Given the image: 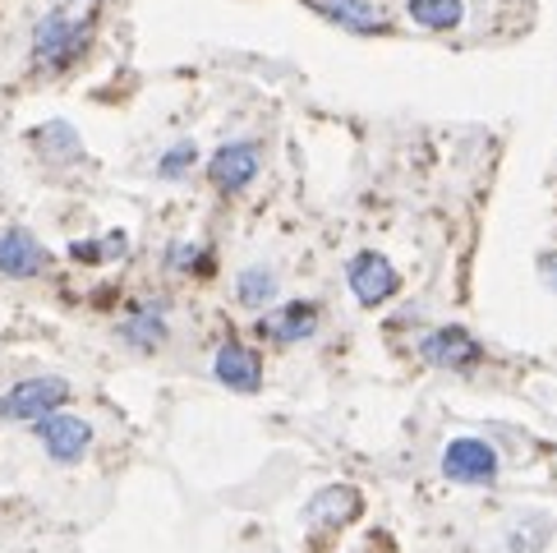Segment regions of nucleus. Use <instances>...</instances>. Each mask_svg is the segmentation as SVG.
<instances>
[{
  "instance_id": "19",
  "label": "nucleus",
  "mask_w": 557,
  "mask_h": 553,
  "mask_svg": "<svg viewBox=\"0 0 557 553\" xmlns=\"http://www.w3.org/2000/svg\"><path fill=\"white\" fill-rule=\"evenodd\" d=\"M166 268H175V272H212V254L203 245H171Z\"/></svg>"
},
{
  "instance_id": "15",
  "label": "nucleus",
  "mask_w": 557,
  "mask_h": 553,
  "mask_svg": "<svg viewBox=\"0 0 557 553\" xmlns=\"http://www.w3.org/2000/svg\"><path fill=\"white\" fill-rule=\"evenodd\" d=\"M406 10L420 28L451 33V28H461V19H466V0H406Z\"/></svg>"
},
{
  "instance_id": "9",
  "label": "nucleus",
  "mask_w": 557,
  "mask_h": 553,
  "mask_svg": "<svg viewBox=\"0 0 557 553\" xmlns=\"http://www.w3.org/2000/svg\"><path fill=\"white\" fill-rule=\"evenodd\" d=\"M212 373H216V383L231 388V392H258L263 388V355L240 346V342H222L216 346V360H212Z\"/></svg>"
},
{
  "instance_id": "18",
  "label": "nucleus",
  "mask_w": 557,
  "mask_h": 553,
  "mask_svg": "<svg viewBox=\"0 0 557 553\" xmlns=\"http://www.w3.org/2000/svg\"><path fill=\"white\" fill-rule=\"evenodd\" d=\"M194 162H198V148L189 144V138H181V144H171V148L162 152V162H157V175H162V181H181V175H185Z\"/></svg>"
},
{
  "instance_id": "14",
  "label": "nucleus",
  "mask_w": 557,
  "mask_h": 553,
  "mask_svg": "<svg viewBox=\"0 0 557 553\" xmlns=\"http://www.w3.org/2000/svg\"><path fill=\"white\" fill-rule=\"evenodd\" d=\"M33 148L51 157V162H78L84 157V144H78V130L70 121H51L33 130Z\"/></svg>"
},
{
  "instance_id": "2",
  "label": "nucleus",
  "mask_w": 557,
  "mask_h": 553,
  "mask_svg": "<svg viewBox=\"0 0 557 553\" xmlns=\"http://www.w3.org/2000/svg\"><path fill=\"white\" fill-rule=\"evenodd\" d=\"M65 402H70V383L55 379V373H37V379L14 383L5 397H0V420L37 425V420H47V415L65 410Z\"/></svg>"
},
{
  "instance_id": "12",
  "label": "nucleus",
  "mask_w": 557,
  "mask_h": 553,
  "mask_svg": "<svg viewBox=\"0 0 557 553\" xmlns=\"http://www.w3.org/2000/svg\"><path fill=\"white\" fill-rule=\"evenodd\" d=\"M166 337H171V328H166L162 305H134L121 323V342L134 351H157V346H166Z\"/></svg>"
},
{
  "instance_id": "4",
  "label": "nucleus",
  "mask_w": 557,
  "mask_h": 553,
  "mask_svg": "<svg viewBox=\"0 0 557 553\" xmlns=\"http://www.w3.org/2000/svg\"><path fill=\"white\" fill-rule=\"evenodd\" d=\"M420 360L433 369H456V373H470L474 365L484 360V346L470 328L461 323H447V328H433L429 337L420 342Z\"/></svg>"
},
{
  "instance_id": "5",
  "label": "nucleus",
  "mask_w": 557,
  "mask_h": 553,
  "mask_svg": "<svg viewBox=\"0 0 557 553\" xmlns=\"http://www.w3.org/2000/svg\"><path fill=\"white\" fill-rule=\"evenodd\" d=\"M258 167H263V148H258L253 138H235V144H222L212 152L208 175H212V185L222 194H240V189L253 185Z\"/></svg>"
},
{
  "instance_id": "13",
  "label": "nucleus",
  "mask_w": 557,
  "mask_h": 553,
  "mask_svg": "<svg viewBox=\"0 0 557 553\" xmlns=\"http://www.w3.org/2000/svg\"><path fill=\"white\" fill-rule=\"evenodd\" d=\"M309 10H318L323 19H332L336 28L350 33H387V14H377L369 0H305Z\"/></svg>"
},
{
  "instance_id": "1",
  "label": "nucleus",
  "mask_w": 557,
  "mask_h": 553,
  "mask_svg": "<svg viewBox=\"0 0 557 553\" xmlns=\"http://www.w3.org/2000/svg\"><path fill=\"white\" fill-rule=\"evenodd\" d=\"M88 37H92V14L74 19L61 5V10H51V14L37 19V28H33V61L42 70H70L78 56L88 51Z\"/></svg>"
},
{
  "instance_id": "16",
  "label": "nucleus",
  "mask_w": 557,
  "mask_h": 553,
  "mask_svg": "<svg viewBox=\"0 0 557 553\" xmlns=\"http://www.w3.org/2000/svg\"><path fill=\"white\" fill-rule=\"evenodd\" d=\"M272 295H276V272L272 268L253 263V268H245L240 276H235V300L240 305L263 309V305H272Z\"/></svg>"
},
{
  "instance_id": "6",
  "label": "nucleus",
  "mask_w": 557,
  "mask_h": 553,
  "mask_svg": "<svg viewBox=\"0 0 557 553\" xmlns=\"http://www.w3.org/2000/svg\"><path fill=\"white\" fill-rule=\"evenodd\" d=\"M37 443L47 447V457H51V462L74 466V462L92 447V425H88V420H78V415L55 410V415H47V420H37Z\"/></svg>"
},
{
  "instance_id": "17",
  "label": "nucleus",
  "mask_w": 557,
  "mask_h": 553,
  "mask_svg": "<svg viewBox=\"0 0 557 553\" xmlns=\"http://www.w3.org/2000/svg\"><path fill=\"white\" fill-rule=\"evenodd\" d=\"M125 245H129L125 235H121V231H111L107 241H74V245H70V259H74V263H102V259H121Z\"/></svg>"
},
{
  "instance_id": "8",
  "label": "nucleus",
  "mask_w": 557,
  "mask_h": 553,
  "mask_svg": "<svg viewBox=\"0 0 557 553\" xmlns=\"http://www.w3.org/2000/svg\"><path fill=\"white\" fill-rule=\"evenodd\" d=\"M51 263V254L42 249V241H37L33 231L24 226H10L0 231V272L14 276V282H28V276H42Z\"/></svg>"
},
{
  "instance_id": "11",
  "label": "nucleus",
  "mask_w": 557,
  "mask_h": 553,
  "mask_svg": "<svg viewBox=\"0 0 557 553\" xmlns=\"http://www.w3.org/2000/svg\"><path fill=\"white\" fill-rule=\"evenodd\" d=\"M263 332H268L276 346H300V342H309L313 332H318V305L290 300L282 309H272L268 319H263Z\"/></svg>"
},
{
  "instance_id": "7",
  "label": "nucleus",
  "mask_w": 557,
  "mask_h": 553,
  "mask_svg": "<svg viewBox=\"0 0 557 553\" xmlns=\"http://www.w3.org/2000/svg\"><path fill=\"white\" fill-rule=\"evenodd\" d=\"M443 476L456 484H493L497 480V452L484 439H451L443 447Z\"/></svg>"
},
{
  "instance_id": "20",
  "label": "nucleus",
  "mask_w": 557,
  "mask_h": 553,
  "mask_svg": "<svg viewBox=\"0 0 557 553\" xmlns=\"http://www.w3.org/2000/svg\"><path fill=\"white\" fill-rule=\"evenodd\" d=\"M540 276H544V286L557 291V249H548L544 259H540Z\"/></svg>"
},
{
  "instance_id": "10",
  "label": "nucleus",
  "mask_w": 557,
  "mask_h": 553,
  "mask_svg": "<svg viewBox=\"0 0 557 553\" xmlns=\"http://www.w3.org/2000/svg\"><path fill=\"white\" fill-rule=\"evenodd\" d=\"M364 512V499H360V489H350V484H327V489H318L313 499H309V526L318 530H342L350 526L355 517Z\"/></svg>"
},
{
  "instance_id": "3",
  "label": "nucleus",
  "mask_w": 557,
  "mask_h": 553,
  "mask_svg": "<svg viewBox=\"0 0 557 553\" xmlns=\"http://www.w3.org/2000/svg\"><path fill=\"white\" fill-rule=\"evenodd\" d=\"M346 282H350L355 305H364V309L387 305L392 295L401 291V276H396V268L377 249H360V254H355V259L346 263Z\"/></svg>"
}]
</instances>
